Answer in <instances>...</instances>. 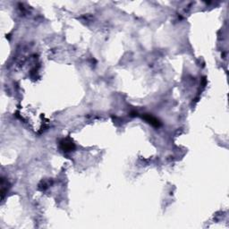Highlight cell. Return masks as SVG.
<instances>
[{
	"mask_svg": "<svg viewBox=\"0 0 229 229\" xmlns=\"http://www.w3.org/2000/svg\"><path fill=\"white\" fill-rule=\"evenodd\" d=\"M142 117H143L144 120H146L150 124H152L153 126H156V127L159 126V122H158V120L157 118H155L154 116H152L151 114H144L142 115Z\"/></svg>",
	"mask_w": 229,
	"mask_h": 229,
	"instance_id": "obj_1",
	"label": "cell"
},
{
	"mask_svg": "<svg viewBox=\"0 0 229 229\" xmlns=\"http://www.w3.org/2000/svg\"><path fill=\"white\" fill-rule=\"evenodd\" d=\"M74 145L73 142H67L66 140H64L63 142H61V148L64 151H70L74 149Z\"/></svg>",
	"mask_w": 229,
	"mask_h": 229,
	"instance_id": "obj_2",
	"label": "cell"
}]
</instances>
